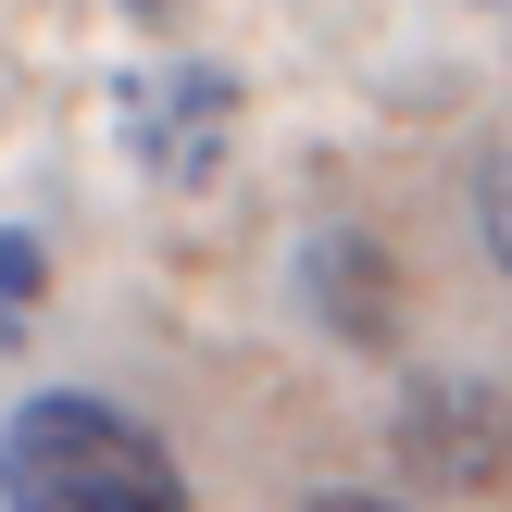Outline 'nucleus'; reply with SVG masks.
<instances>
[{"label": "nucleus", "mask_w": 512, "mask_h": 512, "mask_svg": "<svg viewBox=\"0 0 512 512\" xmlns=\"http://www.w3.org/2000/svg\"><path fill=\"white\" fill-rule=\"evenodd\" d=\"M0 512H188V475L125 400L38 388L0 425Z\"/></svg>", "instance_id": "nucleus-1"}, {"label": "nucleus", "mask_w": 512, "mask_h": 512, "mask_svg": "<svg viewBox=\"0 0 512 512\" xmlns=\"http://www.w3.org/2000/svg\"><path fill=\"white\" fill-rule=\"evenodd\" d=\"M313 512H400V500H363V488H325Z\"/></svg>", "instance_id": "nucleus-7"}, {"label": "nucleus", "mask_w": 512, "mask_h": 512, "mask_svg": "<svg viewBox=\"0 0 512 512\" xmlns=\"http://www.w3.org/2000/svg\"><path fill=\"white\" fill-rule=\"evenodd\" d=\"M38 288H50V263H38V238H25V225H0V338H13V325L38 313Z\"/></svg>", "instance_id": "nucleus-5"}, {"label": "nucleus", "mask_w": 512, "mask_h": 512, "mask_svg": "<svg viewBox=\"0 0 512 512\" xmlns=\"http://www.w3.org/2000/svg\"><path fill=\"white\" fill-rule=\"evenodd\" d=\"M300 288H313L325 338H350V350H375V338H388V313H400L388 250H375V238H350V225H313V238H300Z\"/></svg>", "instance_id": "nucleus-4"}, {"label": "nucleus", "mask_w": 512, "mask_h": 512, "mask_svg": "<svg viewBox=\"0 0 512 512\" xmlns=\"http://www.w3.org/2000/svg\"><path fill=\"white\" fill-rule=\"evenodd\" d=\"M475 225H488V263L512 275V150H488V175H475Z\"/></svg>", "instance_id": "nucleus-6"}, {"label": "nucleus", "mask_w": 512, "mask_h": 512, "mask_svg": "<svg viewBox=\"0 0 512 512\" xmlns=\"http://www.w3.org/2000/svg\"><path fill=\"white\" fill-rule=\"evenodd\" d=\"M125 150H138L150 175H175V188H200V175L225 163V125H238V88H225L213 63H163V75H125Z\"/></svg>", "instance_id": "nucleus-3"}, {"label": "nucleus", "mask_w": 512, "mask_h": 512, "mask_svg": "<svg viewBox=\"0 0 512 512\" xmlns=\"http://www.w3.org/2000/svg\"><path fill=\"white\" fill-rule=\"evenodd\" d=\"M388 450H400V475H413V488L475 500V488H500V475H512V400L475 388V375H413V388H400Z\"/></svg>", "instance_id": "nucleus-2"}]
</instances>
